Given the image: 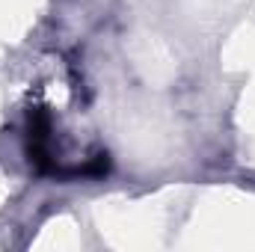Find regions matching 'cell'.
<instances>
[{
  "label": "cell",
  "instance_id": "1",
  "mask_svg": "<svg viewBox=\"0 0 255 252\" xmlns=\"http://www.w3.org/2000/svg\"><path fill=\"white\" fill-rule=\"evenodd\" d=\"M48 139H51V119H48V113L42 107H36L27 116V151H30V163L39 172H51L54 169V160H51V151H48Z\"/></svg>",
  "mask_w": 255,
  "mask_h": 252
}]
</instances>
